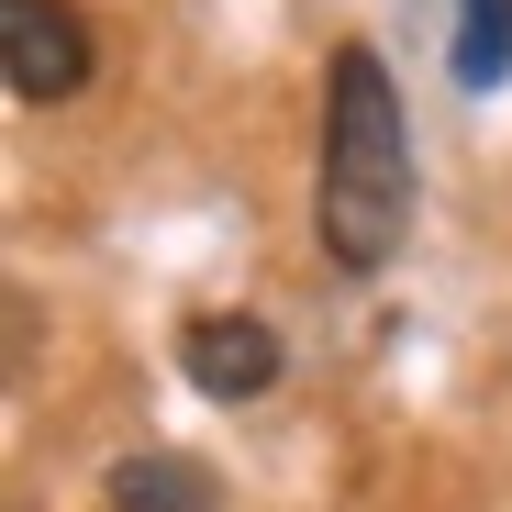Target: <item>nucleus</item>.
Segmentation results:
<instances>
[{
    "label": "nucleus",
    "instance_id": "1",
    "mask_svg": "<svg viewBox=\"0 0 512 512\" xmlns=\"http://www.w3.org/2000/svg\"><path fill=\"white\" fill-rule=\"evenodd\" d=\"M312 223L334 268H390L412 234V134L390 101V67L368 45H334V90H323V167H312Z\"/></svg>",
    "mask_w": 512,
    "mask_h": 512
},
{
    "label": "nucleus",
    "instance_id": "2",
    "mask_svg": "<svg viewBox=\"0 0 512 512\" xmlns=\"http://www.w3.org/2000/svg\"><path fill=\"white\" fill-rule=\"evenodd\" d=\"M0 78L23 101H67L90 90V23L67 0H0Z\"/></svg>",
    "mask_w": 512,
    "mask_h": 512
},
{
    "label": "nucleus",
    "instance_id": "3",
    "mask_svg": "<svg viewBox=\"0 0 512 512\" xmlns=\"http://www.w3.org/2000/svg\"><path fill=\"white\" fill-rule=\"evenodd\" d=\"M179 368H190V390H212V401H256L279 379V334L256 323V312H201L190 334H179Z\"/></svg>",
    "mask_w": 512,
    "mask_h": 512
},
{
    "label": "nucleus",
    "instance_id": "4",
    "mask_svg": "<svg viewBox=\"0 0 512 512\" xmlns=\"http://www.w3.org/2000/svg\"><path fill=\"white\" fill-rule=\"evenodd\" d=\"M112 512H223V479H212L201 457L145 446V457H123V468H112Z\"/></svg>",
    "mask_w": 512,
    "mask_h": 512
},
{
    "label": "nucleus",
    "instance_id": "5",
    "mask_svg": "<svg viewBox=\"0 0 512 512\" xmlns=\"http://www.w3.org/2000/svg\"><path fill=\"white\" fill-rule=\"evenodd\" d=\"M457 78L468 90L512 78V0H457Z\"/></svg>",
    "mask_w": 512,
    "mask_h": 512
}]
</instances>
